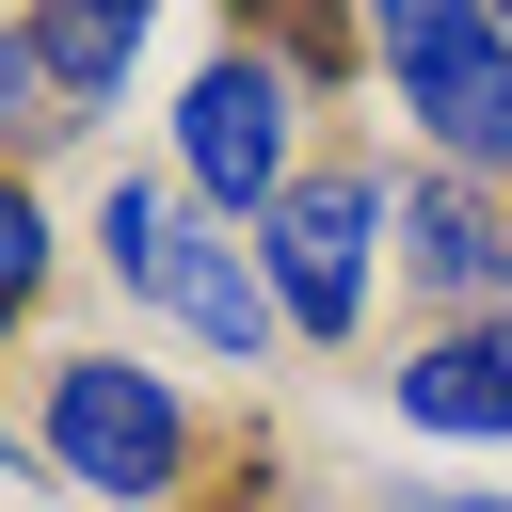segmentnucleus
I'll use <instances>...</instances> for the list:
<instances>
[{"label": "nucleus", "instance_id": "1", "mask_svg": "<svg viewBox=\"0 0 512 512\" xmlns=\"http://www.w3.org/2000/svg\"><path fill=\"white\" fill-rule=\"evenodd\" d=\"M352 32L384 48L432 176H512V32L480 0H352Z\"/></svg>", "mask_w": 512, "mask_h": 512}, {"label": "nucleus", "instance_id": "4", "mask_svg": "<svg viewBox=\"0 0 512 512\" xmlns=\"http://www.w3.org/2000/svg\"><path fill=\"white\" fill-rule=\"evenodd\" d=\"M176 160H192V192H208V208H240V224L288 192V64H272L256 32L176 96Z\"/></svg>", "mask_w": 512, "mask_h": 512}, {"label": "nucleus", "instance_id": "3", "mask_svg": "<svg viewBox=\"0 0 512 512\" xmlns=\"http://www.w3.org/2000/svg\"><path fill=\"white\" fill-rule=\"evenodd\" d=\"M368 224H384L368 176H288V192L256 208V272H272L288 336H352V320H368Z\"/></svg>", "mask_w": 512, "mask_h": 512}, {"label": "nucleus", "instance_id": "8", "mask_svg": "<svg viewBox=\"0 0 512 512\" xmlns=\"http://www.w3.org/2000/svg\"><path fill=\"white\" fill-rule=\"evenodd\" d=\"M400 416L416 432H512V336H432L400 368Z\"/></svg>", "mask_w": 512, "mask_h": 512}, {"label": "nucleus", "instance_id": "2", "mask_svg": "<svg viewBox=\"0 0 512 512\" xmlns=\"http://www.w3.org/2000/svg\"><path fill=\"white\" fill-rule=\"evenodd\" d=\"M48 480L64 496H176V464H192V416H176V384L160 368H128V352H48Z\"/></svg>", "mask_w": 512, "mask_h": 512}, {"label": "nucleus", "instance_id": "6", "mask_svg": "<svg viewBox=\"0 0 512 512\" xmlns=\"http://www.w3.org/2000/svg\"><path fill=\"white\" fill-rule=\"evenodd\" d=\"M400 224H416V288L432 304H512V224L480 208V176H416Z\"/></svg>", "mask_w": 512, "mask_h": 512}, {"label": "nucleus", "instance_id": "13", "mask_svg": "<svg viewBox=\"0 0 512 512\" xmlns=\"http://www.w3.org/2000/svg\"><path fill=\"white\" fill-rule=\"evenodd\" d=\"M480 16H496V32H512V0H480Z\"/></svg>", "mask_w": 512, "mask_h": 512}, {"label": "nucleus", "instance_id": "5", "mask_svg": "<svg viewBox=\"0 0 512 512\" xmlns=\"http://www.w3.org/2000/svg\"><path fill=\"white\" fill-rule=\"evenodd\" d=\"M144 304H160V320H192V336H208V352H240V368L288 336V304H272L256 240H224V224H176V256H160V288H144Z\"/></svg>", "mask_w": 512, "mask_h": 512}, {"label": "nucleus", "instance_id": "11", "mask_svg": "<svg viewBox=\"0 0 512 512\" xmlns=\"http://www.w3.org/2000/svg\"><path fill=\"white\" fill-rule=\"evenodd\" d=\"M48 128H64V96H48L32 32H0V144H48Z\"/></svg>", "mask_w": 512, "mask_h": 512}, {"label": "nucleus", "instance_id": "7", "mask_svg": "<svg viewBox=\"0 0 512 512\" xmlns=\"http://www.w3.org/2000/svg\"><path fill=\"white\" fill-rule=\"evenodd\" d=\"M144 32H160V0H32V64H48V96H64V128H80L96 96H128V64H144Z\"/></svg>", "mask_w": 512, "mask_h": 512}, {"label": "nucleus", "instance_id": "12", "mask_svg": "<svg viewBox=\"0 0 512 512\" xmlns=\"http://www.w3.org/2000/svg\"><path fill=\"white\" fill-rule=\"evenodd\" d=\"M416 512H512V496H416Z\"/></svg>", "mask_w": 512, "mask_h": 512}, {"label": "nucleus", "instance_id": "10", "mask_svg": "<svg viewBox=\"0 0 512 512\" xmlns=\"http://www.w3.org/2000/svg\"><path fill=\"white\" fill-rule=\"evenodd\" d=\"M32 288H48V208H32L16 176H0V336L32 320Z\"/></svg>", "mask_w": 512, "mask_h": 512}, {"label": "nucleus", "instance_id": "9", "mask_svg": "<svg viewBox=\"0 0 512 512\" xmlns=\"http://www.w3.org/2000/svg\"><path fill=\"white\" fill-rule=\"evenodd\" d=\"M176 224H192V208H176L160 176H112V192H96V256H112V288H128V304L160 288V256H176Z\"/></svg>", "mask_w": 512, "mask_h": 512}]
</instances>
